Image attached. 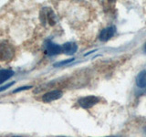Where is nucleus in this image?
<instances>
[{"instance_id":"1","label":"nucleus","mask_w":146,"mask_h":137,"mask_svg":"<svg viewBox=\"0 0 146 137\" xmlns=\"http://www.w3.org/2000/svg\"><path fill=\"white\" fill-rule=\"evenodd\" d=\"M15 56V49L7 41H0V61H7Z\"/></svg>"},{"instance_id":"3","label":"nucleus","mask_w":146,"mask_h":137,"mask_svg":"<svg viewBox=\"0 0 146 137\" xmlns=\"http://www.w3.org/2000/svg\"><path fill=\"white\" fill-rule=\"evenodd\" d=\"M61 96H62V92L60 90H52V91H49V92L44 94L42 97V100L45 102H53L55 100L59 99Z\"/></svg>"},{"instance_id":"11","label":"nucleus","mask_w":146,"mask_h":137,"mask_svg":"<svg viewBox=\"0 0 146 137\" xmlns=\"http://www.w3.org/2000/svg\"><path fill=\"white\" fill-rule=\"evenodd\" d=\"M145 50H146V45H145Z\"/></svg>"},{"instance_id":"9","label":"nucleus","mask_w":146,"mask_h":137,"mask_svg":"<svg viewBox=\"0 0 146 137\" xmlns=\"http://www.w3.org/2000/svg\"><path fill=\"white\" fill-rule=\"evenodd\" d=\"M74 59H68V61H62V62H59L58 64H56L55 66H58V65H63V64H66V63H68V62H71Z\"/></svg>"},{"instance_id":"10","label":"nucleus","mask_w":146,"mask_h":137,"mask_svg":"<svg viewBox=\"0 0 146 137\" xmlns=\"http://www.w3.org/2000/svg\"><path fill=\"white\" fill-rule=\"evenodd\" d=\"M30 88V86H27V87H22V88H19V89H17L16 90H14V92H17V91H19V90H27V89H29Z\"/></svg>"},{"instance_id":"4","label":"nucleus","mask_w":146,"mask_h":137,"mask_svg":"<svg viewBox=\"0 0 146 137\" xmlns=\"http://www.w3.org/2000/svg\"><path fill=\"white\" fill-rule=\"evenodd\" d=\"M46 51L48 55H56L62 51V47L51 42V41H48L46 44Z\"/></svg>"},{"instance_id":"2","label":"nucleus","mask_w":146,"mask_h":137,"mask_svg":"<svg viewBox=\"0 0 146 137\" xmlns=\"http://www.w3.org/2000/svg\"><path fill=\"white\" fill-rule=\"evenodd\" d=\"M99 102V99L95 96H87V97L84 98H81L79 100V104L80 106L84 108V109H89L91 108Z\"/></svg>"},{"instance_id":"5","label":"nucleus","mask_w":146,"mask_h":137,"mask_svg":"<svg viewBox=\"0 0 146 137\" xmlns=\"http://www.w3.org/2000/svg\"><path fill=\"white\" fill-rule=\"evenodd\" d=\"M115 32H116L115 27H109L102 31V33L100 35V39L102 41L109 40L111 38H112L113 35L115 34Z\"/></svg>"},{"instance_id":"8","label":"nucleus","mask_w":146,"mask_h":137,"mask_svg":"<svg viewBox=\"0 0 146 137\" xmlns=\"http://www.w3.org/2000/svg\"><path fill=\"white\" fill-rule=\"evenodd\" d=\"M136 83L140 88H143L146 86V70L141 71L136 79Z\"/></svg>"},{"instance_id":"6","label":"nucleus","mask_w":146,"mask_h":137,"mask_svg":"<svg viewBox=\"0 0 146 137\" xmlns=\"http://www.w3.org/2000/svg\"><path fill=\"white\" fill-rule=\"evenodd\" d=\"M76 50H77V45L73 42H68L62 46V51L65 52L66 54L72 55L73 53L76 52Z\"/></svg>"},{"instance_id":"7","label":"nucleus","mask_w":146,"mask_h":137,"mask_svg":"<svg viewBox=\"0 0 146 137\" xmlns=\"http://www.w3.org/2000/svg\"><path fill=\"white\" fill-rule=\"evenodd\" d=\"M14 74V71L10 70H0V83H3L4 81L11 78Z\"/></svg>"}]
</instances>
